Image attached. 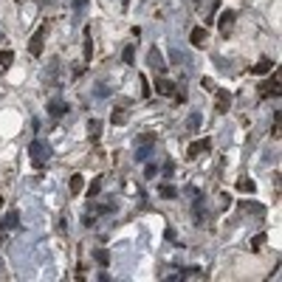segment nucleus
I'll use <instances>...</instances> for the list:
<instances>
[{"label":"nucleus","mask_w":282,"mask_h":282,"mask_svg":"<svg viewBox=\"0 0 282 282\" xmlns=\"http://www.w3.org/2000/svg\"><path fill=\"white\" fill-rule=\"evenodd\" d=\"M28 153H31V164H34V167L43 169V167H45V161L51 158V147L45 144V141H31Z\"/></svg>","instance_id":"1"},{"label":"nucleus","mask_w":282,"mask_h":282,"mask_svg":"<svg viewBox=\"0 0 282 282\" xmlns=\"http://www.w3.org/2000/svg\"><path fill=\"white\" fill-rule=\"evenodd\" d=\"M234 11L231 9H226V11H220V23H217V26H220V31L223 34H231V28H234Z\"/></svg>","instance_id":"2"},{"label":"nucleus","mask_w":282,"mask_h":282,"mask_svg":"<svg viewBox=\"0 0 282 282\" xmlns=\"http://www.w3.org/2000/svg\"><path fill=\"white\" fill-rule=\"evenodd\" d=\"M259 90H262V96H277V93H280V71H274V79L265 82Z\"/></svg>","instance_id":"3"},{"label":"nucleus","mask_w":282,"mask_h":282,"mask_svg":"<svg viewBox=\"0 0 282 282\" xmlns=\"http://www.w3.org/2000/svg\"><path fill=\"white\" fill-rule=\"evenodd\" d=\"M43 37H45V26H43V28H40L37 34H34V37H31V45H28V51H31L34 56H40V54H43Z\"/></svg>","instance_id":"4"},{"label":"nucleus","mask_w":282,"mask_h":282,"mask_svg":"<svg viewBox=\"0 0 282 282\" xmlns=\"http://www.w3.org/2000/svg\"><path fill=\"white\" fill-rule=\"evenodd\" d=\"M150 65L155 68L158 74H164V71H167V65H164V56L158 54V51H150Z\"/></svg>","instance_id":"5"},{"label":"nucleus","mask_w":282,"mask_h":282,"mask_svg":"<svg viewBox=\"0 0 282 282\" xmlns=\"http://www.w3.org/2000/svg\"><path fill=\"white\" fill-rule=\"evenodd\" d=\"M203 150H209V141H206V138H201V141H195V144H192L189 150H186V155H189V158H195L198 153H203Z\"/></svg>","instance_id":"6"},{"label":"nucleus","mask_w":282,"mask_h":282,"mask_svg":"<svg viewBox=\"0 0 282 282\" xmlns=\"http://www.w3.org/2000/svg\"><path fill=\"white\" fill-rule=\"evenodd\" d=\"M229 104H231V96H229L226 90H220V93H217V110L226 113V110H229Z\"/></svg>","instance_id":"7"},{"label":"nucleus","mask_w":282,"mask_h":282,"mask_svg":"<svg viewBox=\"0 0 282 282\" xmlns=\"http://www.w3.org/2000/svg\"><path fill=\"white\" fill-rule=\"evenodd\" d=\"M88 135H90V141H96V138L102 135V122H96V119H93V122L88 124Z\"/></svg>","instance_id":"8"},{"label":"nucleus","mask_w":282,"mask_h":282,"mask_svg":"<svg viewBox=\"0 0 282 282\" xmlns=\"http://www.w3.org/2000/svg\"><path fill=\"white\" fill-rule=\"evenodd\" d=\"M189 40H192V45H203L206 43V28H195Z\"/></svg>","instance_id":"9"},{"label":"nucleus","mask_w":282,"mask_h":282,"mask_svg":"<svg viewBox=\"0 0 282 282\" xmlns=\"http://www.w3.org/2000/svg\"><path fill=\"white\" fill-rule=\"evenodd\" d=\"M155 88H158V93H172V90H175V85H172L169 79H158Z\"/></svg>","instance_id":"10"},{"label":"nucleus","mask_w":282,"mask_h":282,"mask_svg":"<svg viewBox=\"0 0 282 282\" xmlns=\"http://www.w3.org/2000/svg\"><path fill=\"white\" fill-rule=\"evenodd\" d=\"M271 68H274V62H268V59H262V62H257V65L251 68V71H254V74H268Z\"/></svg>","instance_id":"11"},{"label":"nucleus","mask_w":282,"mask_h":282,"mask_svg":"<svg viewBox=\"0 0 282 282\" xmlns=\"http://www.w3.org/2000/svg\"><path fill=\"white\" fill-rule=\"evenodd\" d=\"M237 189H240V192H254V180H251V178H240V180H237Z\"/></svg>","instance_id":"12"},{"label":"nucleus","mask_w":282,"mask_h":282,"mask_svg":"<svg viewBox=\"0 0 282 282\" xmlns=\"http://www.w3.org/2000/svg\"><path fill=\"white\" fill-rule=\"evenodd\" d=\"M48 110H51V116H54V119H59V116L65 113V104H62V102H51V107H48Z\"/></svg>","instance_id":"13"},{"label":"nucleus","mask_w":282,"mask_h":282,"mask_svg":"<svg viewBox=\"0 0 282 282\" xmlns=\"http://www.w3.org/2000/svg\"><path fill=\"white\" fill-rule=\"evenodd\" d=\"M82 175H74V178H71V192H74V195H79V192H82Z\"/></svg>","instance_id":"14"},{"label":"nucleus","mask_w":282,"mask_h":282,"mask_svg":"<svg viewBox=\"0 0 282 282\" xmlns=\"http://www.w3.org/2000/svg\"><path fill=\"white\" fill-rule=\"evenodd\" d=\"M93 257H96V262H99V265H107V262H110V254H107L104 248H99V251H96Z\"/></svg>","instance_id":"15"},{"label":"nucleus","mask_w":282,"mask_h":282,"mask_svg":"<svg viewBox=\"0 0 282 282\" xmlns=\"http://www.w3.org/2000/svg\"><path fill=\"white\" fill-rule=\"evenodd\" d=\"M11 62H14V54H11V51H0V65L9 68Z\"/></svg>","instance_id":"16"},{"label":"nucleus","mask_w":282,"mask_h":282,"mask_svg":"<svg viewBox=\"0 0 282 282\" xmlns=\"http://www.w3.org/2000/svg\"><path fill=\"white\" fill-rule=\"evenodd\" d=\"M14 226H17V212H9L3 220V229H14Z\"/></svg>","instance_id":"17"},{"label":"nucleus","mask_w":282,"mask_h":282,"mask_svg":"<svg viewBox=\"0 0 282 282\" xmlns=\"http://www.w3.org/2000/svg\"><path fill=\"white\" fill-rule=\"evenodd\" d=\"M161 195H164V198H175V195H178V189H175V186H169V183H164V186H161Z\"/></svg>","instance_id":"18"},{"label":"nucleus","mask_w":282,"mask_h":282,"mask_svg":"<svg viewBox=\"0 0 282 282\" xmlns=\"http://www.w3.org/2000/svg\"><path fill=\"white\" fill-rule=\"evenodd\" d=\"M124 122H127L124 110H122V107H116V110H113V124H124Z\"/></svg>","instance_id":"19"},{"label":"nucleus","mask_w":282,"mask_h":282,"mask_svg":"<svg viewBox=\"0 0 282 282\" xmlns=\"http://www.w3.org/2000/svg\"><path fill=\"white\" fill-rule=\"evenodd\" d=\"M124 62H133V56H135V48H133V45H127V48H124Z\"/></svg>","instance_id":"20"},{"label":"nucleus","mask_w":282,"mask_h":282,"mask_svg":"<svg viewBox=\"0 0 282 282\" xmlns=\"http://www.w3.org/2000/svg\"><path fill=\"white\" fill-rule=\"evenodd\" d=\"M99 189H102V180L96 178L93 183H90V189H88V195H99Z\"/></svg>","instance_id":"21"},{"label":"nucleus","mask_w":282,"mask_h":282,"mask_svg":"<svg viewBox=\"0 0 282 282\" xmlns=\"http://www.w3.org/2000/svg\"><path fill=\"white\" fill-rule=\"evenodd\" d=\"M262 243H265V234H257V237H254V248H259Z\"/></svg>","instance_id":"22"},{"label":"nucleus","mask_w":282,"mask_h":282,"mask_svg":"<svg viewBox=\"0 0 282 282\" xmlns=\"http://www.w3.org/2000/svg\"><path fill=\"white\" fill-rule=\"evenodd\" d=\"M85 3H88V0H74V9H82Z\"/></svg>","instance_id":"23"},{"label":"nucleus","mask_w":282,"mask_h":282,"mask_svg":"<svg viewBox=\"0 0 282 282\" xmlns=\"http://www.w3.org/2000/svg\"><path fill=\"white\" fill-rule=\"evenodd\" d=\"M0 203H3V198H0Z\"/></svg>","instance_id":"24"}]
</instances>
